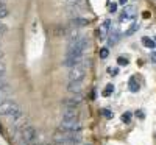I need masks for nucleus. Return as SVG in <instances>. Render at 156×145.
<instances>
[{"instance_id":"f257e3e1","label":"nucleus","mask_w":156,"mask_h":145,"mask_svg":"<svg viewBox=\"0 0 156 145\" xmlns=\"http://www.w3.org/2000/svg\"><path fill=\"white\" fill-rule=\"evenodd\" d=\"M87 48H89V39L86 36H83L80 41H76L75 44L67 47L66 56H83V55H86Z\"/></svg>"},{"instance_id":"f03ea898","label":"nucleus","mask_w":156,"mask_h":145,"mask_svg":"<svg viewBox=\"0 0 156 145\" xmlns=\"http://www.w3.org/2000/svg\"><path fill=\"white\" fill-rule=\"evenodd\" d=\"M17 136V142L19 145H28L31 142H34L37 133H36V128L31 126V125H25L19 129V133L16 134Z\"/></svg>"},{"instance_id":"7ed1b4c3","label":"nucleus","mask_w":156,"mask_h":145,"mask_svg":"<svg viewBox=\"0 0 156 145\" xmlns=\"http://www.w3.org/2000/svg\"><path fill=\"white\" fill-rule=\"evenodd\" d=\"M17 109H20V106L17 104V101L11 100V98L3 100L2 103H0V115H3V117L11 115L12 112H16Z\"/></svg>"},{"instance_id":"20e7f679","label":"nucleus","mask_w":156,"mask_h":145,"mask_svg":"<svg viewBox=\"0 0 156 145\" xmlns=\"http://www.w3.org/2000/svg\"><path fill=\"white\" fill-rule=\"evenodd\" d=\"M86 72H87L86 64L76 65V67H72V69L69 70V73H67V78H69V81H80V80H84Z\"/></svg>"},{"instance_id":"39448f33","label":"nucleus","mask_w":156,"mask_h":145,"mask_svg":"<svg viewBox=\"0 0 156 145\" xmlns=\"http://www.w3.org/2000/svg\"><path fill=\"white\" fill-rule=\"evenodd\" d=\"M59 129H62V131H73V133H80V131H81L80 118H70V120L62 118L61 123H59Z\"/></svg>"},{"instance_id":"423d86ee","label":"nucleus","mask_w":156,"mask_h":145,"mask_svg":"<svg viewBox=\"0 0 156 145\" xmlns=\"http://www.w3.org/2000/svg\"><path fill=\"white\" fill-rule=\"evenodd\" d=\"M81 64H87V58L86 55L83 56H66V59L62 61V65L64 67H76V65H81Z\"/></svg>"},{"instance_id":"0eeeda50","label":"nucleus","mask_w":156,"mask_h":145,"mask_svg":"<svg viewBox=\"0 0 156 145\" xmlns=\"http://www.w3.org/2000/svg\"><path fill=\"white\" fill-rule=\"evenodd\" d=\"M81 103H83V95H81V92H80V94H73L72 97L62 100V106L64 108H75L76 109Z\"/></svg>"},{"instance_id":"6e6552de","label":"nucleus","mask_w":156,"mask_h":145,"mask_svg":"<svg viewBox=\"0 0 156 145\" xmlns=\"http://www.w3.org/2000/svg\"><path fill=\"white\" fill-rule=\"evenodd\" d=\"M109 30H111V20H109V19H105V20L100 23V27H98V30H97V37L100 39V41L106 39L108 34H109Z\"/></svg>"},{"instance_id":"1a4fd4ad","label":"nucleus","mask_w":156,"mask_h":145,"mask_svg":"<svg viewBox=\"0 0 156 145\" xmlns=\"http://www.w3.org/2000/svg\"><path fill=\"white\" fill-rule=\"evenodd\" d=\"M136 16H137L136 6H133V5H125L123 12L120 14V20L123 22V20H129V19H136Z\"/></svg>"},{"instance_id":"9d476101","label":"nucleus","mask_w":156,"mask_h":145,"mask_svg":"<svg viewBox=\"0 0 156 145\" xmlns=\"http://www.w3.org/2000/svg\"><path fill=\"white\" fill-rule=\"evenodd\" d=\"M81 37H83V33L80 31V28H72V30L69 31V34L66 36V39H67V47L72 45V44H75L76 41H80Z\"/></svg>"},{"instance_id":"9b49d317","label":"nucleus","mask_w":156,"mask_h":145,"mask_svg":"<svg viewBox=\"0 0 156 145\" xmlns=\"http://www.w3.org/2000/svg\"><path fill=\"white\" fill-rule=\"evenodd\" d=\"M89 23V20L86 19V17H81V16H78V17H72L70 20H69V27L70 28H83V27H86V25Z\"/></svg>"},{"instance_id":"f8f14e48","label":"nucleus","mask_w":156,"mask_h":145,"mask_svg":"<svg viewBox=\"0 0 156 145\" xmlns=\"http://www.w3.org/2000/svg\"><path fill=\"white\" fill-rule=\"evenodd\" d=\"M109 37H108V47H112V45H115L117 42H119V39H120V31L117 30V28H114V30H109V34H108Z\"/></svg>"},{"instance_id":"ddd939ff","label":"nucleus","mask_w":156,"mask_h":145,"mask_svg":"<svg viewBox=\"0 0 156 145\" xmlns=\"http://www.w3.org/2000/svg\"><path fill=\"white\" fill-rule=\"evenodd\" d=\"M83 89V80L80 81H69L67 84V90L70 92V94H80Z\"/></svg>"},{"instance_id":"4468645a","label":"nucleus","mask_w":156,"mask_h":145,"mask_svg":"<svg viewBox=\"0 0 156 145\" xmlns=\"http://www.w3.org/2000/svg\"><path fill=\"white\" fill-rule=\"evenodd\" d=\"M62 118H66V120H70V118H80L78 109H75V108H64Z\"/></svg>"},{"instance_id":"2eb2a0df","label":"nucleus","mask_w":156,"mask_h":145,"mask_svg":"<svg viewBox=\"0 0 156 145\" xmlns=\"http://www.w3.org/2000/svg\"><path fill=\"white\" fill-rule=\"evenodd\" d=\"M128 89H129V92H133V94H136V92L140 90V84L137 81V76H131L128 80Z\"/></svg>"},{"instance_id":"dca6fc26","label":"nucleus","mask_w":156,"mask_h":145,"mask_svg":"<svg viewBox=\"0 0 156 145\" xmlns=\"http://www.w3.org/2000/svg\"><path fill=\"white\" fill-rule=\"evenodd\" d=\"M142 41V45H144L145 48H148V50H154V47H156V42H154V39H151V37H148V36H144L140 39Z\"/></svg>"},{"instance_id":"f3484780","label":"nucleus","mask_w":156,"mask_h":145,"mask_svg":"<svg viewBox=\"0 0 156 145\" xmlns=\"http://www.w3.org/2000/svg\"><path fill=\"white\" fill-rule=\"evenodd\" d=\"M139 28H140V23H139V22H133V23L128 27V30L125 31V36H133L134 33L139 31Z\"/></svg>"},{"instance_id":"a211bd4d","label":"nucleus","mask_w":156,"mask_h":145,"mask_svg":"<svg viewBox=\"0 0 156 145\" xmlns=\"http://www.w3.org/2000/svg\"><path fill=\"white\" fill-rule=\"evenodd\" d=\"M64 3H66L67 6H78V8H83L84 0H64Z\"/></svg>"},{"instance_id":"6ab92c4d","label":"nucleus","mask_w":156,"mask_h":145,"mask_svg":"<svg viewBox=\"0 0 156 145\" xmlns=\"http://www.w3.org/2000/svg\"><path fill=\"white\" fill-rule=\"evenodd\" d=\"M8 16H9V9H8V6H6L5 3H0V20L5 19V17H8Z\"/></svg>"},{"instance_id":"aec40b11","label":"nucleus","mask_w":156,"mask_h":145,"mask_svg":"<svg viewBox=\"0 0 156 145\" xmlns=\"http://www.w3.org/2000/svg\"><path fill=\"white\" fill-rule=\"evenodd\" d=\"M120 118H122V122H123V123H126V125H128V123H131L133 114L129 112V111H126V112H123V114H122V117H120Z\"/></svg>"},{"instance_id":"412c9836","label":"nucleus","mask_w":156,"mask_h":145,"mask_svg":"<svg viewBox=\"0 0 156 145\" xmlns=\"http://www.w3.org/2000/svg\"><path fill=\"white\" fill-rule=\"evenodd\" d=\"M112 92H114V84H106V87L105 89H103V92H101V94H103V97H109L111 94H112Z\"/></svg>"},{"instance_id":"4be33fe9","label":"nucleus","mask_w":156,"mask_h":145,"mask_svg":"<svg viewBox=\"0 0 156 145\" xmlns=\"http://www.w3.org/2000/svg\"><path fill=\"white\" fill-rule=\"evenodd\" d=\"M98 55H100V58H101V59H106V58L109 56V50H108V47H103V48H100Z\"/></svg>"},{"instance_id":"5701e85b","label":"nucleus","mask_w":156,"mask_h":145,"mask_svg":"<svg viewBox=\"0 0 156 145\" xmlns=\"http://www.w3.org/2000/svg\"><path fill=\"white\" fill-rule=\"evenodd\" d=\"M8 97H9V87L0 90V103H2L3 100H8Z\"/></svg>"},{"instance_id":"b1692460","label":"nucleus","mask_w":156,"mask_h":145,"mask_svg":"<svg viewBox=\"0 0 156 145\" xmlns=\"http://www.w3.org/2000/svg\"><path fill=\"white\" fill-rule=\"evenodd\" d=\"M5 75H6V64L0 61V78H5Z\"/></svg>"},{"instance_id":"393cba45","label":"nucleus","mask_w":156,"mask_h":145,"mask_svg":"<svg viewBox=\"0 0 156 145\" xmlns=\"http://www.w3.org/2000/svg\"><path fill=\"white\" fill-rule=\"evenodd\" d=\"M117 64H119V65H128L129 61H128L126 56H119V58H117Z\"/></svg>"},{"instance_id":"a878e982","label":"nucleus","mask_w":156,"mask_h":145,"mask_svg":"<svg viewBox=\"0 0 156 145\" xmlns=\"http://www.w3.org/2000/svg\"><path fill=\"white\" fill-rule=\"evenodd\" d=\"M100 112H101L103 115H105L106 118H112V117H114V114H112V112H111L109 109H106V108H103V109H101Z\"/></svg>"},{"instance_id":"bb28decb","label":"nucleus","mask_w":156,"mask_h":145,"mask_svg":"<svg viewBox=\"0 0 156 145\" xmlns=\"http://www.w3.org/2000/svg\"><path fill=\"white\" fill-rule=\"evenodd\" d=\"M8 33V25H5L3 22H0V36H3Z\"/></svg>"},{"instance_id":"cd10ccee","label":"nucleus","mask_w":156,"mask_h":145,"mask_svg":"<svg viewBox=\"0 0 156 145\" xmlns=\"http://www.w3.org/2000/svg\"><path fill=\"white\" fill-rule=\"evenodd\" d=\"M9 84L5 81V78H0V90H3V89H8Z\"/></svg>"},{"instance_id":"c85d7f7f","label":"nucleus","mask_w":156,"mask_h":145,"mask_svg":"<svg viewBox=\"0 0 156 145\" xmlns=\"http://www.w3.org/2000/svg\"><path fill=\"white\" fill-rule=\"evenodd\" d=\"M108 73H109V75H112V76H115L117 73H119V69H117V67H114V69H112V67H109V69H108Z\"/></svg>"},{"instance_id":"c756f323","label":"nucleus","mask_w":156,"mask_h":145,"mask_svg":"<svg viewBox=\"0 0 156 145\" xmlns=\"http://www.w3.org/2000/svg\"><path fill=\"white\" fill-rule=\"evenodd\" d=\"M115 11H117V3H111L109 5V12H112V14H114Z\"/></svg>"},{"instance_id":"7c9ffc66","label":"nucleus","mask_w":156,"mask_h":145,"mask_svg":"<svg viewBox=\"0 0 156 145\" xmlns=\"http://www.w3.org/2000/svg\"><path fill=\"white\" fill-rule=\"evenodd\" d=\"M150 59H151V62H154V64H156V51H151Z\"/></svg>"},{"instance_id":"2f4dec72","label":"nucleus","mask_w":156,"mask_h":145,"mask_svg":"<svg viewBox=\"0 0 156 145\" xmlns=\"http://www.w3.org/2000/svg\"><path fill=\"white\" fill-rule=\"evenodd\" d=\"M136 115H137L139 118H144V117H145V114H144V111H137V112H136Z\"/></svg>"},{"instance_id":"473e14b6","label":"nucleus","mask_w":156,"mask_h":145,"mask_svg":"<svg viewBox=\"0 0 156 145\" xmlns=\"http://www.w3.org/2000/svg\"><path fill=\"white\" fill-rule=\"evenodd\" d=\"M119 3H120V5H123V6H125V5H126V3H128V0H119Z\"/></svg>"},{"instance_id":"72a5a7b5","label":"nucleus","mask_w":156,"mask_h":145,"mask_svg":"<svg viewBox=\"0 0 156 145\" xmlns=\"http://www.w3.org/2000/svg\"><path fill=\"white\" fill-rule=\"evenodd\" d=\"M2 58H3V51H2V50H0V59H2Z\"/></svg>"},{"instance_id":"f704fd0d","label":"nucleus","mask_w":156,"mask_h":145,"mask_svg":"<svg viewBox=\"0 0 156 145\" xmlns=\"http://www.w3.org/2000/svg\"><path fill=\"white\" fill-rule=\"evenodd\" d=\"M28 145H39V143H36V142H31V143H28Z\"/></svg>"},{"instance_id":"c9c22d12","label":"nucleus","mask_w":156,"mask_h":145,"mask_svg":"<svg viewBox=\"0 0 156 145\" xmlns=\"http://www.w3.org/2000/svg\"><path fill=\"white\" fill-rule=\"evenodd\" d=\"M6 2V0H0V3H5Z\"/></svg>"},{"instance_id":"e433bc0d","label":"nucleus","mask_w":156,"mask_h":145,"mask_svg":"<svg viewBox=\"0 0 156 145\" xmlns=\"http://www.w3.org/2000/svg\"><path fill=\"white\" fill-rule=\"evenodd\" d=\"M66 145H78V143H66Z\"/></svg>"},{"instance_id":"4c0bfd02","label":"nucleus","mask_w":156,"mask_h":145,"mask_svg":"<svg viewBox=\"0 0 156 145\" xmlns=\"http://www.w3.org/2000/svg\"><path fill=\"white\" fill-rule=\"evenodd\" d=\"M84 145H89V143H84Z\"/></svg>"},{"instance_id":"58836bf2","label":"nucleus","mask_w":156,"mask_h":145,"mask_svg":"<svg viewBox=\"0 0 156 145\" xmlns=\"http://www.w3.org/2000/svg\"><path fill=\"white\" fill-rule=\"evenodd\" d=\"M0 39H2V36H0Z\"/></svg>"}]
</instances>
